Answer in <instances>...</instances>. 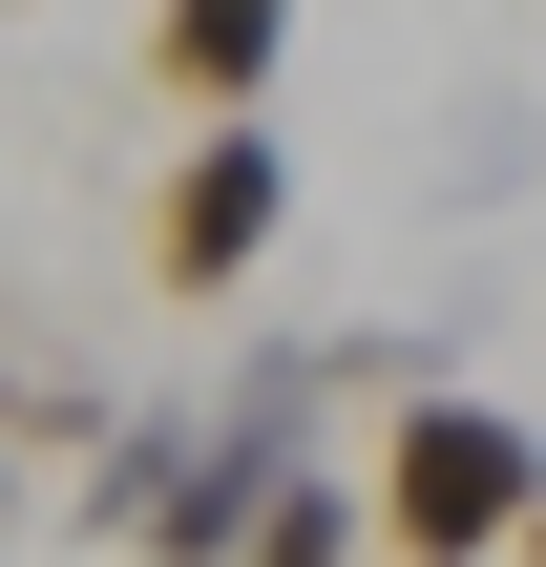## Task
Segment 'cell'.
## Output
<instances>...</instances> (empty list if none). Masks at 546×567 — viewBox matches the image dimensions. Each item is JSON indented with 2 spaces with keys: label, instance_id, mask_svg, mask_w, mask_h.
<instances>
[{
  "label": "cell",
  "instance_id": "cell-1",
  "mask_svg": "<svg viewBox=\"0 0 546 567\" xmlns=\"http://www.w3.org/2000/svg\"><path fill=\"white\" fill-rule=\"evenodd\" d=\"M546 505V442L505 400H463V379H400L379 400V442H358V547L400 567H505V526Z\"/></svg>",
  "mask_w": 546,
  "mask_h": 567
},
{
  "label": "cell",
  "instance_id": "cell-2",
  "mask_svg": "<svg viewBox=\"0 0 546 567\" xmlns=\"http://www.w3.org/2000/svg\"><path fill=\"white\" fill-rule=\"evenodd\" d=\"M295 231V126H189L147 189V295H253Z\"/></svg>",
  "mask_w": 546,
  "mask_h": 567
},
{
  "label": "cell",
  "instance_id": "cell-3",
  "mask_svg": "<svg viewBox=\"0 0 546 567\" xmlns=\"http://www.w3.org/2000/svg\"><path fill=\"white\" fill-rule=\"evenodd\" d=\"M316 0H147V84L189 126H274V63H295Z\"/></svg>",
  "mask_w": 546,
  "mask_h": 567
},
{
  "label": "cell",
  "instance_id": "cell-4",
  "mask_svg": "<svg viewBox=\"0 0 546 567\" xmlns=\"http://www.w3.org/2000/svg\"><path fill=\"white\" fill-rule=\"evenodd\" d=\"M231 567H358V463H274L253 526H231Z\"/></svg>",
  "mask_w": 546,
  "mask_h": 567
},
{
  "label": "cell",
  "instance_id": "cell-5",
  "mask_svg": "<svg viewBox=\"0 0 546 567\" xmlns=\"http://www.w3.org/2000/svg\"><path fill=\"white\" fill-rule=\"evenodd\" d=\"M105 421H126V400H84V379H42V358L0 379V463H63V484H84V442H105Z\"/></svg>",
  "mask_w": 546,
  "mask_h": 567
},
{
  "label": "cell",
  "instance_id": "cell-6",
  "mask_svg": "<svg viewBox=\"0 0 546 567\" xmlns=\"http://www.w3.org/2000/svg\"><path fill=\"white\" fill-rule=\"evenodd\" d=\"M505 567H546V505H526V526H505Z\"/></svg>",
  "mask_w": 546,
  "mask_h": 567
},
{
  "label": "cell",
  "instance_id": "cell-7",
  "mask_svg": "<svg viewBox=\"0 0 546 567\" xmlns=\"http://www.w3.org/2000/svg\"><path fill=\"white\" fill-rule=\"evenodd\" d=\"M0 547H21V463H0Z\"/></svg>",
  "mask_w": 546,
  "mask_h": 567
}]
</instances>
